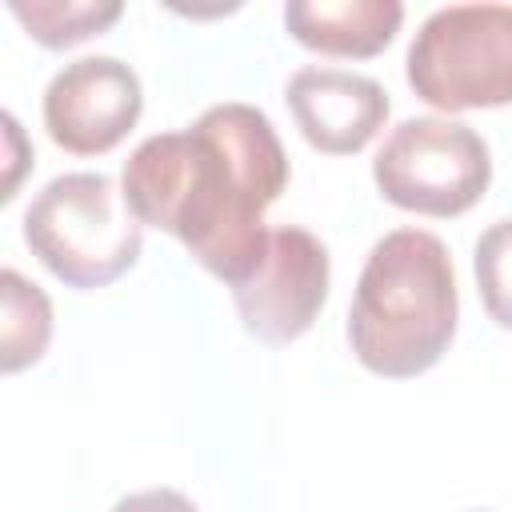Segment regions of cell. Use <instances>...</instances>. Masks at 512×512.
I'll list each match as a JSON object with an SVG mask.
<instances>
[{"label": "cell", "instance_id": "9c48e42d", "mask_svg": "<svg viewBox=\"0 0 512 512\" xmlns=\"http://www.w3.org/2000/svg\"><path fill=\"white\" fill-rule=\"evenodd\" d=\"M288 32L324 56L368 60L392 44L404 24L400 0H292L284 8Z\"/></svg>", "mask_w": 512, "mask_h": 512}, {"label": "cell", "instance_id": "8fae6325", "mask_svg": "<svg viewBox=\"0 0 512 512\" xmlns=\"http://www.w3.org/2000/svg\"><path fill=\"white\" fill-rule=\"evenodd\" d=\"M12 16L44 48H72L88 36H100L124 16L120 0H12Z\"/></svg>", "mask_w": 512, "mask_h": 512}, {"label": "cell", "instance_id": "4fadbf2b", "mask_svg": "<svg viewBox=\"0 0 512 512\" xmlns=\"http://www.w3.org/2000/svg\"><path fill=\"white\" fill-rule=\"evenodd\" d=\"M112 512H200V508L176 488H144V492L116 500Z\"/></svg>", "mask_w": 512, "mask_h": 512}, {"label": "cell", "instance_id": "ba28073f", "mask_svg": "<svg viewBox=\"0 0 512 512\" xmlns=\"http://www.w3.org/2000/svg\"><path fill=\"white\" fill-rule=\"evenodd\" d=\"M304 140L328 156L360 152L388 120V92L360 72L300 68L284 92Z\"/></svg>", "mask_w": 512, "mask_h": 512}, {"label": "cell", "instance_id": "8992f818", "mask_svg": "<svg viewBox=\"0 0 512 512\" xmlns=\"http://www.w3.org/2000/svg\"><path fill=\"white\" fill-rule=\"evenodd\" d=\"M328 248L296 228H268V244L256 268L232 284L240 324L264 344H288L304 336L328 300Z\"/></svg>", "mask_w": 512, "mask_h": 512}, {"label": "cell", "instance_id": "30bf717a", "mask_svg": "<svg viewBox=\"0 0 512 512\" xmlns=\"http://www.w3.org/2000/svg\"><path fill=\"white\" fill-rule=\"evenodd\" d=\"M52 340V304L16 268L0 272V368L12 376L44 356Z\"/></svg>", "mask_w": 512, "mask_h": 512}, {"label": "cell", "instance_id": "7a4b0ae2", "mask_svg": "<svg viewBox=\"0 0 512 512\" xmlns=\"http://www.w3.org/2000/svg\"><path fill=\"white\" fill-rule=\"evenodd\" d=\"M456 272L440 236L396 228L372 244L348 308L356 360L388 380H408L440 364L456 336Z\"/></svg>", "mask_w": 512, "mask_h": 512}, {"label": "cell", "instance_id": "277c9868", "mask_svg": "<svg viewBox=\"0 0 512 512\" xmlns=\"http://www.w3.org/2000/svg\"><path fill=\"white\" fill-rule=\"evenodd\" d=\"M408 84L440 112L512 104V8H436L408 48Z\"/></svg>", "mask_w": 512, "mask_h": 512}, {"label": "cell", "instance_id": "7c38bea8", "mask_svg": "<svg viewBox=\"0 0 512 512\" xmlns=\"http://www.w3.org/2000/svg\"><path fill=\"white\" fill-rule=\"evenodd\" d=\"M476 288L484 312L512 332V216L496 220L476 240Z\"/></svg>", "mask_w": 512, "mask_h": 512}, {"label": "cell", "instance_id": "6da1fadb", "mask_svg": "<svg viewBox=\"0 0 512 512\" xmlns=\"http://www.w3.org/2000/svg\"><path fill=\"white\" fill-rule=\"evenodd\" d=\"M288 184L272 120L240 100L212 104L184 132L148 136L124 160V200L140 224L176 236L200 268L240 284L264 244V212Z\"/></svg>", "mask_w": 512, "mask_h": 512}, {"label": "cell", "instance_id": "52a82bcc", "mask_svg": "<svg viewBox=\"0 0 512 512\" xmlns=\"http://www.w3.org/2000/svg\"><path fill=\"white\" fill-rule=\"evenodd\" d=\"M140 76L116 56H80L64 64L44 92L48 136L76 156L112 152L140 120Z\"/></svg>", "mask_w": 512, "mask_h": 512}, {"label": "cell", "instance_id": "5b68a950", "mask_svg": "<svg viewBox=\"0 0 512 512\" xmlns=\"http://www.w3.org/2000/svg\"><path fill=\"white\" fill-rule=\"evenodd\" d=\"M380 196L420 216L468 212L492 180V156L480 132L448 116L400 120L372 160Z\"/></svg>", "mask_w": 512, "mask_h": 512}, {"label": "cell", "instance_id": "3957f363", "mask_svg": "<svg viewBox=\"0 0 512 512\" xmlns=\"http://www.w3.org/2000/svg\"><path fill=\"white\" fill-rule=\"evenodd\" d=\"M24 240L68 288L112 284L144 248V232L124 188L104 172H64L48 180L24 212Z\"/></svg>", "mask_w": 512, "mask_h": 512}, {"label": "cell", "instance_id": "5bb4252c", "mask_svg": "<svg viewBox=\"0 0 512 512\" xmlns=\"http://www.w3.org/2000/svg\"><path fill=\"white\" fill-rule=\"evenodd\" d=\"M4 136H8V144H12V176H8V180H4V192H0V200H4V204H8V200H12V196H16V192H12V188H16V176H20V164H24V160H20V156H16V144H20V124H16V120H12V116H8V112H4Z\"/></svg>", "mask_w": 512, "mask_h": 512}]
</instances>
